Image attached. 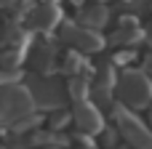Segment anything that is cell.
I'll list each match as a JSON object with an SVG mask.
<instances>
[{"instance_id": "obj_6", "label": "cell", "mask_w": 152, "mask_h": 149, "mask_svg": "<svg viewBox=\"0 0 152 149\" xmlns=\"http://www.w3.org/2000/svg\"><path fill=\"white\" fill-rule=\"evenodd\" d=\"M72 120H75L77 128L86 131V133H102V125H104L99 109H96L91 101H77V104H75V112H72Z\"/></svg>"}, {"instance_id": "obj_12", "label": "cell", "mask_w": 152, "mask_h": 149, "mask_svg": "<svg viewBox=\"0 0 152 149\" xmlns=\"http://www.w3.org/2000/svg\"><path fill=\"white\" fill-rule=\"evenodd\" d=\"M147 40H150V45H152V29H150V32H147Z\"/></svg>"}, {"instance_id": "obj_2", "label": "cell", "mask_w": 152, "mask_h": 149, "mask_svg": "<svg viewBox=\"0 0 152 149\" xmlns=\"http://www.w3.org/2000/svg\"><path fill=\"white\" fill-rule=\"evenodd\" d=\"M35 101L21 88H0V123H19L32 112Z\"/></svg>"}, {"instance_id": "obj_8", "label": "cell", "mask_w": 152, "mask_h": 149, "mask_svg": "<svg viewBox=\"0 0 152 149\" xmlns=\"http://www.w3.org/2000/svg\"><path fill=\"white\" fill-rule=\"evenodd\" d=\"M35 29H51L53 24H61L59 21V8L48 0V3H37V5H32V11H29V19H27Z\"/></svg>"}, {"instance_id": "obj_11", "label": "cell", "mask_w": 152, "mask_h": 149, "mask_svg": "<svg viewBox=\"0 0 152 149\" xmlns=\"http://www.w3.org/2000/svg\"><path fill=\"white\" fill-rule=\"evenodd\" d=\"M69 3H72V5H80V3H86V0H69Z\"/></svg>"}, {"instance_id": "obj_9", "label": "cell", "mask_w": 152, "mask_h": 149, "mask_svg": "<svg viewBox=\"0 0 152 149\" xmlns=\"http://www.w3.org/2000/svg\"><path fill=\"white\" fill-rule=\"evenodd\" d=\"M107 16H110V11L104 8V5H91V8H86L83 13H80V21H83V27L86 29H99V27H104L107 24Z\"/></svg>"}, {"instance_id": "obj_5", "label": "cell", "mask_w": 152, "mask_h": 149, "mask_svg": "<svg viewBox=\"0 0 152 149\" xmlns=\"http://www.w3.org/2000/svg\"><path fill=\"white\" fill-rule=\"evenodd\" d=\"M64 88H61V83H56V80H51V77H32L29 80V96H32V101L35 104H40L43 109H61V101H64Z\"/></svg>"}, {"instance_id": "obj_1", "label": "cell", "mask_w": 152, "mask_h": 149, "mask_svg": "<svg viewBox=\"0 0 152 149\" xmlns=\"http://www.w3.org/2000/svg\"><path fill=\"white\" fill-rule=\"evenodd\" d=\"M118 93L123 107H131V109H147L152 104V83L142 72H126Z\"/></svg>"}, {"instance_id": "obj_3", "label": "cell", "mask_w": 152, "mask_h": 149, "mask_svg": "<svg viewBox=\"0 0 152 149\" xmlns=\"http://www.w3.org/2000/svg\"><path fill=\"white\" fill-rule=\"evenodd\" d=\"M112 117L118 120L120 133H123V139L128 144H134L136 149H152V128L150 125L139 123L126 107H115L112 109Z\"/></svg>"}, {"instance_id": "obj_7", "label": "cell", "mask_w": 152, "mask_h": 149, "mask_svg": "<svg viewBox=\"0 0 152 149\" xmlns=\"http://www.w3.org/2000/svg\"><path fill=\"white\" fill-rule=\"evenodd\" d=\"M56 56H59V51H56L53 40H48V37L45 40H37L32 45V51H29V67H35L40 72H48V69H53Z\"/></svg>"}, {"instance_id": "obj_4", "label": "cell", "mask_w": 152, "mask_h": 149, "mask_svg": "<svg viewBox=\"0 0 152 149\" xmlns=\"http://www.w3.org/2000/svg\"><path fill=\"white\" fill-rule=\"evenodd\" d=\"M61 40L67 45H72V51H77V53H96L104 45L102 35H96L94 29H86L83 24H75V21H61Z\"/></svg>"}, {"instance_id": "obj_10", "label": "cell", "mask_w": 152, "mask_h": 149, "mask_svg": "<svg viewBox=\"0 0 152 149\" xmlns=\"http://www.w3.org/2000/svg\"><path fill=\"white\" fill-rule=\"evenodd\" d=\"M136 40H142V29H136L134 24L128 27V24H123L112 37H110V43L112 45H131V43H136Z\"/></svg>"}]
</instances>
